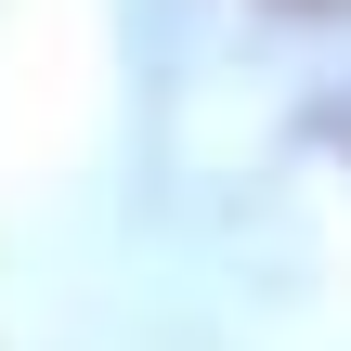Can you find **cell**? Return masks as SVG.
Listing matches in <instances>:
<instances>
[{
    "instance_id": "6da1fadb",
    "label": "cell",
    "mask_w": 351,
    "mask_h": 351,
    "mask_svg": "<svg viewBox=\"0 0 351 351\" xmlns=\"http://www.w3.org/2000/svg\"><path fill=\"white\" fill-rule=\"evenodd\" d=\"M287 13H351V0H287Z\"/></svg>"
}]
</instances>
